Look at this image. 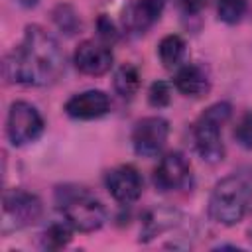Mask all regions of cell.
Wrapping results in <instances>:
<instances>
[{
  "label": "cell",
  "instance_id": "6da1fadb",
  "mask_svg": "<svg viewBox=\"0 0 252 252\" xmlns=\"http://www.w3.org/2000/svg\"><path fill=\"white\" fill-rule=\"evenodd\" d=\"M65 67V53L57 39L41 26H28L22 43L4 59V77L10 83L45 87L59 79Z\"/></svg>",
  "mask_w": 252,
  "mask_h": 252
},
{
  "label": "cell",
  "instance_id": "7a4b0ae2",
  "mask_svg": "<svg viewBox=\"0 0 252 252\" xmlns=\"http://www.w3.org/2000/svg\"><path fill=\"white\" fill-rule=\"evenodd\" d=\"M55 203L65 217V220L81 232L98 230L104 224L106 211L104 205L85 187L63 185L55 191Z\"/></svg>",
  "mask_w": 252,
  "mask_h": 252
},
{
  "label": "cell",
  "instance_id": "3957f363",
  "mask_svg": "<svg viewBox=\"0 0 252 252\" xmlns=\"http://www.w3.org/2000/svg\"><path fill=\"white\" fill-rule=\"evenodd\" d=\"M252 187L242 175H228L220 179L209 197V217L224 226L240 222L250 207Z\"/></svg>",
  "mask_w": 252,
  "mask_h": 252
},
{
  "label": "cell",
  "instance_id": "277c9868",
  "mask_svg": "<svg viewBox=\"0 0 252 252\" xmlns=\"http://www.w3.org/2000/svg\"><path fill=\"white\" fill-rule=\"evenodd\" d=\"M232 106L228 102L211 104L195 122L193 126V140L199 156L209 161L217 163L224 158V144H222V126L230 118Z\"/></svg>",
  "mask_w": 252,
  "mask_h": 252
},
{
  "label": "cell",
  "instance_id": "5b68a950",
  "mask_svg": "<svg viewBox=\"0 0 252 252\" xmlns=\"http://www.w3.org/2000/svg\"><path fill=\"white\" fill-rule=\"evenodd\" d=\"M41 201L24 189H8L2 199V232L32 226L41 217Z\"/></svg>",
  "mask_w": 252,
  "mask_h": 252
},
{
  "label": "cell",
  "instance_id": "8992f818",
  "mask_svg": "<svg viewBox=\"0 0 252 252\" xmlns=\"http://www.w3.org/2000/svg\"><path fill=\"white\" fill-rule=\"evenodd\" d=\"M43 132V118L37 108L26 100L12 102L6 120V134L14 146H26L35 142Z\"/></svg>",
  "mask_w": 252,
  "mask_h": 252
},
{
  "label": "cell",
  "instance_id": "52a82bcc",
  "mask_svg": "<svg viewBox=\"0 0 252 252\" xmlns=\"http://www.w3.org/2000/svg\"><path fill=\"white\" fill-rule=\"evenodd\" d=\"M169 136V124L161 116H148L142 118L132 130V146L134 152L142 158L158 156Z\"/></svg>",
  "mask_w": 252,
  "mask_h": 252
},
{
  "label": "cell",
  "instance_id": "ba28073f",
  "mask_svg": "<svg viewBox=\"0 0 252 252\" xmlns=\"http://www.w3.org/2000/svg\"><path fill=\"white\" fill-rule=\"evenodd\" d=\"M191 183V165L181 152H167L154 169V185L161 193L185 189Z\"/></svg>",
  "mask_w": 252,
  "mask_h": 252
},
{
  "label": "cell",
  "instance_id": "9c48e42d",
  "mask_svg": "<svg viewBox=\"0 0 252 252\" xmlns=\"http://www.w3.org/2000/svg\"><path fill=\"white\" fill-rule=\"evenodd\" d=\"M167 0H130L122 10V26L126 32L146 33L161 16Z\"/></svg>",
  "mask_w": 252,
  "mask_h": 252
},
{
  "label": "cell",
  "instance_id": "30bf717a",
  "mask_svg": "<svg viewBox=\"0 0 252 252\" xmlns=\"http://www.w3.org/2000/svg\"><path fill=\"white\" fill-rule=\"evenodd\" d=\"M75 67L85 75H104L112 65V51L102 39H87L75 49Z\"/></svg>",
  "mask_w": 252,
  "mask_h": 252
},
{
  "label": "cell",
  "instance_id": "8fae6325",
  "mask_svg": "<svg viewBox=\"0 0 252 252\" xmlns=\"http://www.w3.org/2000/svg\"><path fill=\"white\" fill-rule=\"evenodd\" d=\"M106 189L118 203H134L142 195V177L132 165H118L106 173Z\"/></svg>",
  "mask_w": 252,
  "mask_h": 252
},
{
  "label": "cell",
  "instance_id": "7c38bea8",
  "mask_svg": "<svg viewBox=\"0 0 252 252\" xmlns=\"http://www.w3.org/2000/svg\"><path fill=\"white\" fill-rule=\"evenodd\" d=\"M110 110V100L102 91L91 89L73 94L65 102V112L77 120H94Z\"/></svg>",
  "mask_w": 252,
  "mask_h": 252
},
{
  "label": "cell",
  "instance_id": "4fadbf2b",
  "mask_svg": "<svg viewBox=\"0 0 252 252\" xmlns=\"http://www.w3.org/2000/svg\"><path fill=\"white\" fill-rule=\"evenodd\" d=\"M181 222V213L169 207H156L152 211L146 213L144 220H142V240H152L175 226H179Z\"/></svg>",
  "mask_w": 252,
  "mask_h": 252
},
{
  "label": "cell",
  "instance_id": "5bb4252c",
  "mask_svg": "<svg viewBox=\"0 0 252 252\" xmlns=\"http://www.w3.org/2000/svg\"><path fill=\"white\" fill-rule=\"evenodd\" d=\"M175 89L185 94V96H193V98H199L203 94L209 93V77L207 73L199 67V65H185L181 67L177 73H175Z\"/></svg>",
  "mask_w": 252,
  "mask_h": 252
},
{
  "label": "cell",
  "instance_id": "9a60e30c",
  "mask_svg": "<svg viewBox=\"0 0 252 252\" xmlns=\"http://www.w3.org/2000/svg\"><path fill=\"white\" fill-rule=\"evenodd\" d=\"M185 47L187 45H185L183 37L173 35V33L165 35L158 45V55H159V61L163 63V67H167V69L177 67L185 57Z\"/></svg>",
  "mask_w": 252,
  "mask_h": 252
},
{
  "label": "cell",
  "instance_id": "2e32d148",
  "mask_svg": "<svg viewBox=\"0 0 252 252\" xmlns=\"http://www.w3.org/2000/svg\"><path fill=\"white\" fill-rule=\"evenodd\" d=\"M71 224L65 220V222H53L45 228L43 232V238H41V244L43 248L47 250H59L63 246H67L71 242Z\"/></svg>",
  "mask_w": 252,
  "mask_h": 252
},
{
  "label": "cell",
  "instance_id": "e0dca14e",
  "mask_svg": "<svg viewBox=\"0 0 252 252\" xmlns=\"http://www.w3.org/2000/svg\"><path fill=\"white\" fill-rule=\"evenodd\" d=\"M140 87V73L134 65H122L114 75V89L120 96H132Z\"/></svg>",
  "mask_w": 252,
  "mask_h": 252
},
{
  "label": "cell",
  "instance_id": "ac0fdd59",
  "mask_svg": "<svg viewBox=\"0 0 252 252\" xmlns=\"http://www.w3.org/2000/svg\"><path fill=\"white\" fill-rule=\"evenodd\" d=\"M248 0H219L217 2V14L226 24H236L244 12H246Z\"/></svg>",
  "mask_w": 252,
  "mask_h": 252
},
{
  "label": "cell",
  "instance_id": "d6986e66",
  "mask_svg": "<svg viewBox=\"0 0 252 252\" xmlns=\"http://www.w3.org/2000/svg\"><path fill=\"white\" fill-rule=\"evenodd\" d=\"M53 20H55V24L59 26V30H63L65 33H75V32L79 30V26H81L77 14H75L73 8L67 6V4H61V6H57V8L53 10Z\"/></svg>",
  "mask_w": 252,
  "mask_h": 252
},
{
  "label": "cell",
  "instance_id": "ffe728a7",
  "mask_svg": "<svg viewBox=\"0 0 252 252\" xmlns=\"http://www.w3.org/2000/svg\"><path fill=\"white\" fill-rule=\"evenodd\" d=\"M234 140L246 148V150H252V110H246L238 122H236V128H234Z\"/></svg>",
  "mask_w": 252,
  "mask_h": 252
},
{
  "label": "cell",
  "instance_id": "44dd1931",
  "mask_svg": "<svg viewBox=\"0 0 252 252\" xmlns=\"http://www.w3.org/2000/svg\"><path fill=\"white\" fill-rule=\"evenodd\" d=\"M148 100H150V104L156 106V108L167 106L169 100H171V89H169V85H167L165 81H156V83H152L150 93H148Z\"/></svg>",
  "mask_w": 252,
  "mask_h": 252
},
{
  "label": "cell",
  "instance_id": "7402d4cb",
  "mask_svg": "<svg viewBox=\"0 0 252 252\" xmlns=\"http://www.w3.org/2000/svg\"><path fill=\"white\" fill-rule=\"evenodd\" d=\"M98 37L102 41H106V43H110V41L116 39V30H114L112 22L108 18H104V16L98 20Z\"/></svg>",
  "mask_w": 252,
  "mask_h": 252
},
{
  "label": "cell",
  "instance_id": "603a6c76",
  "mask_svg": "<svg viewBox=\"0 0 252 252\" xmlns=\"http://www.w3.org/2000/svg\"><path fill=\"white\" fill-rule=\"evenodd\" d=\"M177 4H179V8H181L185 14L193 16V14H199V12L205 8L207 0H177Z\"/></svg>",
  "mask_w": 252,
  "mask_h": 252
},
{
  "label": "cell",
  "instance_id": "cb8c5ba5",
  "mask_svg": "<svg viewBox=\"0 0 252 252\" xmlns=\"http://www.w3.org/2000/svg\"><path fill=\"white\" fill-rule=\"evenodd\" d=\"M18 2H20L24 8H33V6H35L39 0H18Z\"/></svg>",
  "mask_w": 252,
  "mask_h": 252
},
{
  "label": "cell",
  "instance_id": "d4e9b609",
  "mask_svg": "<svg viewBox=\"0 0 252 252\" xmlns=\"http://www.w3.org/2000/svg\"><path fill=\"white\" fill-rule=\"evenodd\" d=\"M248 234H250V240H252V226H250V230H248Z\"/></svg>",
  "mask_w": 252,
  "mask_h": 252
}]
</instances>
